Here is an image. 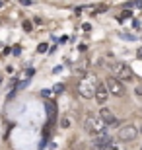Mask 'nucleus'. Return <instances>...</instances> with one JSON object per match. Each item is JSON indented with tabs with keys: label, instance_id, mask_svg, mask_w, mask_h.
Instances as JSON below:
<instances>
[{
	"label": "nucleus",
	"instance_id": "nucleus-1",
	"mask_svg": "<svg viewBox=\"0 0 142 150\" xmlns=\"http://www.w3.org/2000/svg\"><path fill=\"white\" fill-rule=\"evenodd\" d=\"M111 72L115 78H119L121 82H132L134 80V72L126 62H113L111 64Z\"/></svg>",
	"mask_w": 142,
	"mask_h": 150
},
{
	"label": "nucleus",
	"instance_id": "nucleus-9",
	"mask_svg": "<svg viewBox=\"0 0 142 150\" xmlns=\"http://www.w3.org/2000/svg\"><path fill=\"white\" fill-rule=\"evenodd\" d=\"M105 150H125V146L121 144V140H113V139H111V142L107 144Z\"/></svg>",
	"mask_w": 142,
	"mask_h": 150
},
{
	"label": "nucleus",
	"instance_id": "nucleus-15",
	"mask_svg": "<svg viewBox=\"0 0 142 150\" xmlns=\"http://www.w3.org/2000/svg\"><path fill=\"white\" fill-rule=\"evenodd\" d=\"M62 90H64V86H60V84H59V86H55V92H62Z\"/></svg>",
	"mask_w": 142,
	"mask_h": 150
},
{
	"label": "nucleus",
	"instance_id": "nucleus-3",
	"mask_svg": "<svg viewBox=\"0 0 142 150\" xmlns=\"http://www.w3.org/2000/svg\"><path fill=\"white\" fill-rule=\"evenodd\" d=\"M95 92V76H86L82 82H78V96L84 100H93Z\"/></svg>",
	"mask_w": 142,
	"mask_h": 150
},
{
	"label": "nucleus",
	"instance_id": "nucleus-7",
	"mask_svg": "<svg viewBox=\"0 0 142 150\" xmlns=\"http://www.w3.org/2000/svg\"><path fill=\"white\" fill-rule=\"evenodd\" d=\"M109 142H111V137L107 134V131H105V133H101V134H95V137L92 139V146L95 150H105Z\"/></svg>",
	"mask_w": 142,
	"mask_h": 150
},
{
	"label": "nucleus",
	"instance_id": "nucleus-8",
	"mask_svg": "<svg viewBox=\"0 0 142 150\" xmlns=\"http://www.w3.org/2000/svg\"><path fill=\"white\" fill-rule=\"evenodd\" d=\"M99 119H101V123H103L105 127H107V125H115V123H117L115 113L111 111V109H107V107H101V111H99Z\"/></svg>",
	"mask_w": 142,
	"mask_h": 150
},
{
	"label": "nucleus",
	"instance_id": "nucleus-12",
	"mask_svg": "<svg viewBox=\"0 0 142 150\" xmlns=\"http://www.w3.org/2000/svg\"><path fill=\"white\" fill-rule=\"evenodd\" d=\"M125 18H131V10H125V12H123V16H121V20H125Z\"/></svg>",
	"mask_w": 142,
	"mask_h": 150
},
{
	"label": "nucleus",
	"instance_id": "nucleus-2",
	"mask_svg": "<svg viewBox=\"0 0 142 150\" xmlns=\"http://www.w3.org/2000/svg\"><path fill=\"white\" fill-rule=\"evenodd\" d=\"M84 131H86L88 134L95 137V134L105 133V125L101 123L99 117H93V113H88L86 119H84Z\"/></svg>",
	"mask_w": 142,
	"mask_h": 150
},
{
	"label": "nucleus",
	"instance_id": "nucleus-5",
	"mask_svg": "<svg viewBox=\"0 0 142 150\" xmlns=\"http://www.w3.org/2000/svg\"><path fill=\"white\" fill-rule=\"evenodd\" d=\"M105 86H107L109 96L121 98V96L125 94V86H123V82H121L119 78H115V76H109V78H107V80H105Z\"/></svg>",
	"mask_w": 142,
	"mask_h": 150
},
{
	"label": "nucleus",
	"instance_id": "nucleus-18",
	"mask_svg": "<svg viewBox=\"0 0 142 150\" xmlns=\"http://www.w3.org/2000/svg\"><path fill=\"white\" fill-rule=\"evenodd\" d=\"M140 150H142V146H140Z\"/></svg>",
	"mask_w": 142,
	"mask_h": 150
},
{
	"label": "nucleus",
	"instance_id": "nucleus-10",
	"mask_svg": "<svg viewBox=\"0 0 142 150\" xmlns=\"http://www.w3.org/2000/svg\"><path fill=\"white\" fill-rule=\"evenodd\" d=\"M74 72H76V74H86V72H88V61H84L80 67L74 68Z\"/></svg>",
	"mask_w": 142,
	"mask_h": 150
},
{
	"label": "nucleus",
	"instance_id": "nucleus-17",
	"mask_svg": "<svg viewBox=\"0 0 142 150\" xmlns=\"http://www.w3.org/2000/svg\"><path fill=\"white\" fill-rule=\"evenodd\" d=\"M138 133H140V134H142V125H140V129H138Z\"/></svg>",
	"mask_w": 142,
	"mask_h": 150
},
{
	"label": "nucleus",
	"instance_id": "nucleus-14",
	"mask_svg": "<svg viewBox=\"0 0 142 150\" xmlns=\"http://www.w3.org/2000/svg\"><path fill=\"white\" fill-rule=\"evenodd\" d=\"M20 2H22V4H23V6H29V4H33L31 0H20Z\"/></svg>",
	"mask_w": 142,
	"mask_h": 150
},
{
	"label": "nucleus",
	"instance_id": "nucleus-16",
	"mask_svg": "<svg viewBox=\"0 0 142 150\" xmlns=\"http://www.w3.org/2000/svg\"><path fill=\"white\" fill-rule=\"evenodd\" d=\"M136 57H138V59H142V47H140V49H138V53H136Z\"/></svg>",
	"mask_w": 142,
	"mask_h": 150
},
{
	"label": "nucleus",
	"instance_id": "nucleus-13",
	"mask_svg": "<svg viewBox=\"0 0 142 150\" xmlns=\"http://www.w3.org/2000/svg\"><path fill=\"white\" fill-rule=\"evenodd\" d=\"M37 49H39V53H45V51H47V45H45V43H41V45L37 47Z\"/></svg>",
	"mask_w": 142,
	"mask_h": 150
},
{
	"label": "nucleus",
	"instance_id": "nucleus-6",
	"mask_svg": "<svg viewBox=\"0 0 142 150\" xmlns=\"http://www.w3.org/2000/svg\"><path fill=\"white\" fill-rule=\"evenodd\" d=\"M93 100L97 101L99 105H105V101L109 100V92H107V86H105V82H99V84H95Z\"/></svg>",
	"mask_w": 142,
	"mask_h": 150
},
{
	"label": "nucleus",
	"instance_id": "nucleus-11",
	"mask_svg": "<svg viewBox=\"0 0 142 150\" xmlns=\"http://www.w3.org/2000/svg\"><path fill=\"white\" fill-rule=\"evenodd\" d=\"M134 96H136V98H142V86H136V88H134Z\"/></svg>",
	"mask_w": 142,
	"mask_h": 150
},
{
	"label": "nucleus",
	"instance_id": "nucleus-4",
	"mask_svg": "<svg viewBox=\"0 0 142 150\" xmlns=\"http://www.w3.org/2000/svg\"><path fill=\"white\" fill-rule=\"evenodd\" d=\"M136 137H138V127L132 125V123L123 125V127L119 129V133H117V139H119L121 142H131V140H134Z\"/></svg>",
	"mask_w": 142,
	"mask_h": 150
}]
</instances>
